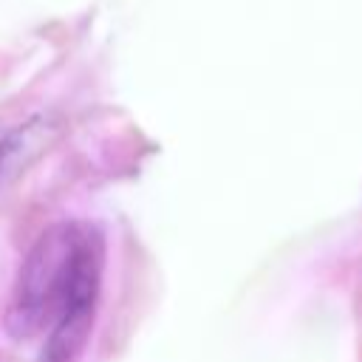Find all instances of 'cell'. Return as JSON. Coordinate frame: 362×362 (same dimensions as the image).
<instances>
[{
	"label": "cell",
	"instance_id": "cell-1",
	"mask_svg": "<svg viewBox=\"0 0 362 362\" xmlns=\"http://www.w3.org/2000/svg\"><path fill=\"white\" fill-rule=\"evenodd\" d=\"M105 240L85 221L48 226L28 249L6 311L8 334L31 339L48 331L68 308L96 305Z\"/></svg>",
	"mask_w": 362,
	"mask_h": 362
},
{
	"label": "cell",
	"instance_id": "cell-2",
	"mask_svg": "<svg viewBox=\"0 0 362 362\" xmlns=\"http://www.w3.org/2000/svg\"><path fill=\"white\" fill-rule=\"evenodd\" d=\"M54 133L57 124H51L45 116L0 127V187L20 175L51 144Z\"/></svg>",
	"mask_w": 362,
	"mask_h": 362
}]
</instances>
